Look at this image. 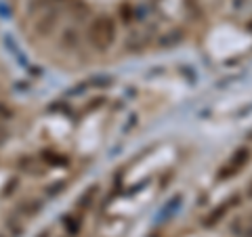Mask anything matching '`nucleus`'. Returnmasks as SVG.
<instances>
[{"instance_id":"nucleus-1","label":"nucleus","mask_w":252,"mask_h":237,"mask_svg":"<svg viewBox=\"0 0 252 237\" xmlns=\"http://www.w3.org/2000/svg\"><path fill=\"white\" fill-rule=\"evenodd\" d=\"M118 40V23L112 15L101 13L93 17L86 30V42L91 44L93 51L97 53H107Z\"/></svg>"},{"instance_id":"nucleus-2","label":"nucleus","mask_w":252,"mask_h":237,"mask_svg":"<svg viewBox=\"0 0 252 237\" xmlns=\"http://www.w3.org/2000/svg\"><path fill=\"white\" fill-rule=\"evenodd\" d=\"M248 162H250V151H248V149L246 147L235 149L229 160L220 166V170L217 172V180H229V178H233L235 175H240L242 168Z\"/></svg>"},{"instance_id":"nucleus-3","label":"nucleus","mask_w":252,"mask_h":237,"mask_svg":"<svg viewBox=\"0 0 252 237\" xmlns=\"http://www.w3.org/2000/svg\"><path fill=\"white\" fill-rule=\"evenodd\" d=\"M61 44L65 46L67 51L76 49V46L80 44V31H78L76 28H65L63 34H61Z\"/></svg>"},{"instance_id":"nucleus-4","label":"nucleus","mask_w":252,"mask_h":237,"mask_svg":"<svg viewBox=\"0 0 252 237\" xmlns=\"http://www.w3.org/2000/svg\"><path fill=\"white\" fill-rule=\"evenodd\" d=\"M40 157H42V162L49 164V166H59V164L65 166L67 164V157L61 155L59 151H53V149H44V151L40 153Z\"/></svg>"},{"instance_id":"nucleus-5","label":"nucleus","mask_w":252,"mask_h":237,"mask_svg":"<svg viewBox=\"0 0 252 237\" xmlns=\"http://www.w3.org/2000/svg\"><path fill=\"white\" fill-rule=\"evenodd\" d=\"M227 210H229V206H227V204H225V206H219L215 212H212V214H208V216H206V220H204V225H217L219 220H220V216L227 214Z\"/></svg>"}]
</instances>
